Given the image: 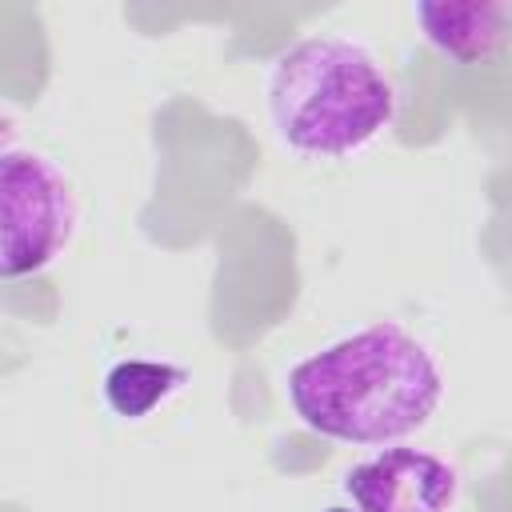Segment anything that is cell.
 <instances>
[{
  "instance_id": "obj_1",
  "label": "cell",
  "mask_w": 512,
  "mask_h": 512,
  "mask_svg": "<svg viewBox=\"0 0 512 512\" xmlns=\"http://www.w3.org/2000/svg\"><path fill=\"white\" fill-rule=\"evenodd\" d=\"M284 392L308 432L388 448L432 420L444 376L424 340L396 320H380L292 364Z\"/></svg>"
},
{
  "instance_id": "obj_2",
  "label": "cell",
  "mask_w": 512,
  "mask_h": 512,
  "mask_svg": "<svg viewBox=\"0 0 512 512\" xmlns=\"http://www.w3.org/2000/svg\"><path fill=\"white\" fill-rule=\"evenodd\" d=\"M268 116L292 152L340 160L388 132L396 88L364 44L304 36L268 72Z\"/></svg>"
},
{
  "instance_id": "obj_3",
  "label": "cell",
  "mask_w": 512,
  "mask_h": 512,
  "mask_svg": "<svg viewBox=\"0 0 512 512\" xmlns=\"http://www.w3.org/2000/svg\"><path fill=\"white\" fill-rule=\"evenodd\" d=\"M76 228L68 176L40 152H0V280L44 272Z\"/></svg>"
},
{
  "instance_id": "obj_4",
  "label": "cell",
  "mask_w": 512,
  "mask_h": 512,
  "mask_svg": "<svg viewBox=\"0 0 512 512\" xmlns=\"http://www.w3.org/2000/svg\"><path fill=\"white\" fill-rule=\"evenodd\" d=\"M352 512H452L460 500V472L440 452L388 444L344 472Z\"/></svg>"
},
{
  "instance_id": "obj_5",
  "label": "cell",
  "mask_w": 512,
  "mask_h": 512,
  "mask_svg": "<svg viewBox=\"0 0 512 512\" xmlns=\"http://www.w3.org/2000/svg\"><path fill=\"white\" fill-rule=\"evenodd\" d=\"M508 4H412V20L424 28V40L456 64L488 60L504 44Z\"/></svg>"
},
{
  "instance_id": "obj_6",
  "label": "cell",
  "mask_w": 512,
  "mask_h": 512,
  "mask_svg": "<svg viewBox=\"0 0 512 512\" xmlns=\"http://www.w3.org/2000/svg\"><path fill=\"white\" fill-rule=\"evenodd\" d=\"M188 384V372L180 364L164 360H120L104 376V404L120 420H144L160 404H168Z\"/></svg>"
},
{
  "instance_id": "obj_7",
  "label": "cell",
  "mask_w": 512,
  "mask_h": 512,
  "mask_svg": "<svg viewBox=\"0 0 512 512\" xmlns=\"http://www.w3.org/2000/svg\"><path fill=\"white\" fill-rule=\"evenodd\" d=\"M328 512H348V508H328Z\"/></svg>"
}]
</instances>
